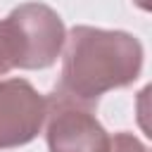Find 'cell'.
I'll return each mask as SVG.
<instances>
[{"mask_svg": "<svg viewBox=\"0 0 152 152\" xmlns=\"http://www.w3.org/2000/svg\"><path fill=\"white\" fill-rule=\"evenodd\" d=\"M133 5L145 10V12H152V0H133Z\"/></svg>", "mask_w": 152, "mask_h": 152, "instance_id": "cell-8", "label": "cell"}, {"mask_svg": "<svg viewBox=\"0 0 152 152\" xmlns=\"http://www.w3.org/2000/svg\"><path fill=\"white\" fill-rule=\"evenodd\" d=\"M14 69V62H12V50H10V38H7V31H5V24L0 21V76L10 74Z\"/></svg>", "mask_w": 152, "mask_h": 152, "instance_id": "cell-7", "label": "cell"}, {"mask_svg": "<svg viewBox=\"0 0 152 152\" xmlns=\"http://www.w3.org/2000/svg\"><path fill=\"white\" fill-rule=\"evenodd\" d=\"M135 121L140 131L152 140V83H147L135 95Z\"/></svg>", "mask_w": 152, "mask_h": 152, "instance_id": "cell-5", "label": "cell"}, {"mask_svg": "<svg viewBox=\"0 0 152 152\" xmlns=\"http://www.w3.org/2000/svg\"><path fill=\"white\" fill-rule=\"evenodd\" d=\"M109 152H152V147H145L133 133L121 131V133H114Z\"/></svg>", "mask_w": 152, "mask_h": 152, "instance_id": "cell-6", "label": "cell"}, {"mask_svg": "<svg viewBox=\"0 0 152 152\" xmlns=\"http://www.w3.org/2000/svg\"><path fill=\"white\" fill-rule=\"evenodd\" d=\"M45 97L26 78L0 81V150H14L38 138L45 126Z\"/></svg>", "mask_w": 152, "mask_h": 152, "instance_id": "cell-4", "label": "cell"}, {"mask_svg": "<svg viewBox=\"0 0 152 152\" xmlns=\"http://www.w3.org/2000/svg\"><path fill=\"white\" fill-rule=\"evenodd\" d=\"M142 45L133 33L74 26L64 40L57 90L95 107L104 93L131 86L142 71Z\"/></svg>", "mask_w": 152, "mask_h": 152, "instance_id": "cell-1", "label": "cell"}, {"mask_svg": "<svg viewBox=\"0 0 152 152\" xmlns=\"http://www.w3.org/2000/svg\"><path fill=\"white\" fill-rule=\"evenodd\" d=\"M45 109V140L50 152H109L112 135L97 121L93 104L52 90Z\"/></svg>", "mask_w": 152, "mask_h": 152, "instance_id": "cell-3", "label": "cell"}, {"mask_svg": "<svg viewBox=\"0 0 152 152\" xmlns=\"http://www.w3.org/2000/svg\"><path fill=\"white\" fill-rule=\"evenodd\" d=\"M12 62L19 69H48L64 50L66 28L59 14L43 2H24L5 19Z\"/></svg>", "mask_w": 152, "mask_h": 152, "instance_id": "cell-2", "label": "cell"}]
</instances>
